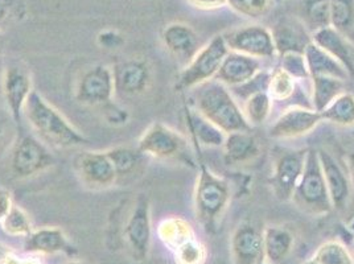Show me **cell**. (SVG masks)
I'll list each match as a JSON object with an SVG mask.
<instances>
[{
	"label": "cell",
	"instance_id": "2",
	"mask_svg": "<svg viewBox=\"0 0 354 264\" xmlns=\"http://www.w3.org/2000/svg\"><path fill=\"white\" fill-rule=\"evenodd\" d=\"M194 109L220 127L225 133L251 131V126L242 113V107L230 88L217 79L193 88Z\"/></svg>",
	"mask_w": 354,
	"mask_h": 264
},
{
	"label": "cell",
	"instance_id": "39",
	"mask_svg": "<svg viewBox=\"0 0 354 264\" xmlns=\"http://www.w3.org/2000/svg\"><path fill=\"white\" fill-rule=\"evenodd\" d=\"M281 68L290 74L296 81L310 79V72L304 55L301 53H286L281 56Z\"/></svg>",
	"mask_w": 354,
	"mask_h": 264
},
{
	"label": "cell",
	"instance_id": "16",
	"mask_svg": "<svg viewBox=\"0 0 354 264\" xmlns=\"http://www.w3.org/2000/svg\"><path fill=\"white\" fill-rule=\"evenodd\" d=\"M320 165L324 173L326 189L333 209L345 210L352 196V181L349 173L342 168L337 159L325 149L317 151Z\"/></svg>",
	"mask_w": 354,
	"mask_h": 264
},
{
	"label": "cell",
	"instance_id": "22",
	"mask_svg": "<svg viewBox=\"0 0 354 264\" xmlns=\"http://www.w3.org/2000/svg\"><path fill=\"white\" fill-rule=\"evenodd\" d=\"M24 249L27 252L35 254H66L73 256L77 254V249L69 243L65 233L59 227H43L39 230H33L24 243Z\"/></svg>",
	"mask_w": 354,
	"mask_h": 264
},
{
	"label": "cell",
	"instance_id": "8",
	"mask_svg": "<svg viewBox=\"0 0 354 264\" xmlns=\"http://www.w3.org/2000/svg\"><path fill=\"white\" fill-rule=\"evenodd\" d=\"M74 171L81 184L90 191L113 188L118 175L106 151H84L74 159Z\"/></svg>",
	"mask_w": 354,
	"mask_h": 264
},
{
	"label": "cell",
	"instance_id": "1",
	"mask_svg": "<svg viewBox=\"0 0 354 264\" xmlns=\"http://www.w3.org/2000/svg\"><path fill=\"white\" fill-rule=\"evenodd\" d=\"M24 117L36 136L48 147H82L88 143V138L36 90L27 100Z\"/></svg>",
	"mask_w": 354,
	"mask_h": 264
},
{
	"label": "cell",
	"instance_id": "25",
	"mask_svg": "<svg viewBox=\"0 0 354 264\" xmlns=\"http://www.w3.org/2000/svg\"><path fill=\"white\" fill-rule=\"evenodd\" d=\"M295 238L292 233L279 225H270L263 230L265 261L271 264L281 263L294 249Z\"/></svg>",
	"mask_w": 354,
	"mask_h": 264
},
{
	"label": "cell",
	"instance_id": "36",
	"mask_svg": "<svg viewBox=\"0 0 354 264\" xmlns=\"http://www.w3.org/2000/svg\"><path fill=\"white\" fill-rule=\"evenodd\" d=\"M174 256L176 264H205L209 252L205 245L198 238H194L175 249Z\"/></svg>",
	"mask_w": 354,
	"mask_h": 264
},
{
	"label": "cell",
	"instance_id": "13",
	"mask_svg": "<svg viewBox=\"0 0 354 264\" xmlns=\"http://www.w3.org/2000/svg\"><path fill=\"white\" fill-rule=\"evenodd\" d=\"M308 149L286 151L274 164L271 187L279 201H291L299 180L303 175Z\"/></svg>",
	"mask_w": 354,
	"mask_h": 264
},
{
	"label": "cell",
	"instance_id": "19",
	"mask_svg": "<svg viewBox=\"0 0 354 264\" xmlns=\"http://www.w3.org/2000/svg\"><path fill=\"white\" fill-rule=\"evenodd\" d=\"M165 49L184 62H189L200 50V39L192 27L184 23H171L162 33Z\"/></svg>",
	"mask_w": 354,
	"mask_h": 264
},
{
	"label": "cell",
	"instance_id": "33",
	"mask_svg": "<svg viewBox=\"0 0 354 264\" xmlns=\"http://www.w3.org/2000/svg\"><path fill=\"white\" fill-rule=\"evenodd\" d=\"M0 227L6 234L10 236L27 238L33 232V226L30 223L28 214L16 204L10 209L4 220L0 222Z\"/></svg>",
	"mask_w": 354,
	"mask_h": 264
},
{
	"label": "cell",
	"instance_id": "38",
	"mask_svg": "<svg viewBox=\"0 0 354 264\" xmlns=\"http://www.w3.org/2000/svg\"><path fill=\"white\" fill-rule=\"evenodd\" d=\"M306 17L307 26L313 32L329 27V0H310L306 7Z\"/></svg>",
	"mask_w": 354,
	"mask_h": 264
},
{
	"label": "cell",
	"instance_id": "45",
	"mask_svg": "<svg viewBox=\"0 0 354 264\" xmlns=\"http://www.w3.org/2000/svg\"><path fill=\"white\" fill-rule=\"evenodd\" d=\"M348 173L354 187V153L348 158Z\"/></svg>",
	"mask_w": 354,
	"mask_h": 264
},
{
	"label": "cell",
	"instance_id": "17",
	"mask_svg": "<svg viewBox=\"0 0 354 264\" xmlns=\"http://www.w3.org/2000/svg\"><path fill=\"white\" fill-rule=\"evenodd\" d=\"M230 246L233 264H258L265 261L263 232L251 222L238 225Z\"/></svg>",
	"mask_w": 354,
	"mask_h": 264
},
{
	"label": "cell",
	"instance_id": "51",
	"mask_svg": "<svg viewBox=\"0 0 354 264\" xmlns=\"http://www.w3.org/2000/svg\"><path fill=\"white\" fill-rule=\"evenodd\" d=\"M353 136H354V130H353Z\"/></svg>",
	"mask_w": 354,
	"mask_h": 264
},
{
	"label": "cell",
	"instance_id": "43",
	"mask_svg": "<svg viewBox=\"0 0 354 264\" xmlns=\"http://www.w3.org/2000/svg\"><path fill=\"white\" fill-rule=\"evenodd\" d=\"M98 43L107 49H113V48H118L119 45L123 43V40L114 32H104L98 36Z\"/></svg>",
	"mask_w": 354,
	"mask_h": 264
},
{
	"label": "cell",
	"instance_id": "37",
	"mask_svg": "<svg viewBox=\"0 0 354 264\" xmlns=\"http://www.w3.org/2000/svg\"><path fill=\"white\" fill-rule=\"evenodd\" d=\"M227 6L238 15L249 19H261L271 10V0H227Z\"/></svg>",
	"mask_w": 354,
	"mask_h": 264
},
{
	"label": "cell",
	"instance_id": "24",
	"mask_svg": "<svg viewBox=\"0 0 354 264\" xmlns=\"http://www.w3.org/2000/svg\"><path fill=\"white\" fill-rule=\"evenodd\" d=\"M185 122L196 143L204 147H223L226 133L209 119L203 117L194 107L185 109Z\"/></svg>",
	"mask_w": 354,
	"mask_h": 264
},
{
	"label": "cell",
	"instance_id": "34",
	"mask_svg": "<svg viewBox=\"0 0 354 264\" xmlns=\"http://www.w3.org/2000/svg\"><path fill=\"white\" fill-rule=\"evenodd\" d=\"M296 91V79L288 73H286L281 68L271 72V78L267 93L272 101L284 102L294 97Z\"/></svg>",
	"mask_w": 354,
	"mask_h": 264
},
{
	"label": "cell",
	"instance_id": "49",
	"mask_svg": "<svg viewBox=\"0 0 354 264\" xmlns=\"http://www.w3.org/2000/svg\"><path fill=\"white\" fill-rule=\"evenodd\" d=\"M258 264H271V263H268V262H266V261H263V262H261V263H258Z\"/></svg>",
	"mask_w": 354,
	"mask_h": 264
},
{
	"label": "cell",
	"instance_id": "44",
	"mask_svg": "<svg viewBox=\"0 0 354 264\" xmlns=\"http://www.w3.org/2000/svg\"><path fill=\"white\" fill-rule=\"evenodd\" d=\"M15 202L12 201V197L10 194V191L0 188V222L4 220V217L8 214L10 209L12 207Z\"/></svg>",
	"mask_w": 354,
	"mask_h": 264
},
{
	"label": "cell",
	"instance_id": "15",
	"mask_svg": "<svg viewBox=\"0 0 354 264\" xmlns=\"http://www.w3.org/2000/svg\"><path fill=\"white\" fill-rule=\"evenodd\" d=\"M322 122V114L312 107L292 106L272 123L268 135L272 139H295L308 135Z\"/></svg>",
	"mask_w": 354,
	"mask_h": 264
},
{
	"label": "cell",
	"instance_id": "20",
	"mask_svg": "<svg viewBox=\"0 0 354 264\" xmlns=\"http://www.w3.org/2000/svg\"><path fill=\"white\" fill-rule=\"evenodd\" d=\"M310 39L313 44L337 59L348 74L354 77V48L344 33L329 26L312 32Z\"/></svg>",
	"mask_w": 354,
	"mask_h": 264
},
{
	"label": "cell",
	"instance_id": "48",
	"mask_svg": "<svg viewBox=\"0 0 354 264\" xmlns=\"http://www.w3.org/2000/svg\"><path fill=\"white\" fill-rule=\"evenodd\" d=\"M65 264H86V263H82V262H69V263H65Z\"/></svg>",
	"mask_w": 354,
	"mask_h": 264
},
{
	"label": "cell",
	"instance_id": "9",
	"mask_svg": "<svg viewBox=\"0 0 354 264\" xmlns=\"http://www.w3.org/2000/svg\"><path fill=\"white\" fill-rule=\"evenodd\" d=\"M229 50L254 59H274L278 56L271 30L263 26L250 24L222 35Z\"/></svg>",
	"mask_w": 354,
	"mask_h": 264
},
{
	"label": "cell",
	"instance_id": "31",
	"mask_svg": "<svg viewBox=\"0 0 354 264\" xmlns=\"http://www.w3.org/2000/svg\"><path fill=\"white\" fill-rule=\"evenodd\" d=\"M109 159L113 162L118 177L129 176L136 171L142 158L138 149L130 147H114L106 149Z\"/></svg>",
	"mask_w": 354,
	"mask_h": 264
},
{
	"label": "cell",
	"instance_id": "7",
	"mask_svg": "<svg viewBox=\"0 0 354 264\" xmlns=\"http://www.w3.org/2000/svg\"><path fill=\"white\" fill-rule=\"evenodd\" d=\"M49 147L35 135H21L11 152V171L17 178L40 175L55 165Z\"/></svg>",
	"mask_w": 354,
	"mask_h": 264
},
{
	"label": "cell",
	"instance_id": "26",
	"mask_svg": "<svg viewBox=\"0 0 354 264\" xmlns=\"http://www.w3.org/2000/svg\"><path fill=\"white\" fill-rule=\"evenodd\" d=\"M304 59L307 62L310 77L326 75V77L337 78L344 82L348 78H351L346 69L339 64L337 59H333L330 55H328L325 50L319 48L317 45L313 44L312 41L304 50Z\"/></svg>",
	"mask_w": 354,
	"mask_h": 264
},
{
	"label": "cell",
	"instance_id": "4",
	"mask_svg": "<svg viewBox=\"0 0 354 264\" xmlns=\"http://www.w3.org/2000/svg\"><path fill=\"white\" fill-rule=\"evenodd\" d=\"M136 149L146 158L177 162L196 168L189 140L162 122H153L140 135Z\"/></svg>",
	"mask_w": 354,
	"mask_h": 264
},
{
	"label": "cell",
	"instance_id": "29",
	"mask_svg": "<svg viewBox=\"0 0 354 264\" xmlns=\"http://www.w3.org/2000/svg\"><path fill=\"white\" fill-rule=\"evenodd\" d=\"M323 120L337 126H354V95L351 93H341L337 98L320 113Z\"/></svg>",
	"mask_w": 354,
	"mask_h": 264
},
{
	"label": "cell",
	"instance_id": "14",
	"mask_svg": "<svg viewBox=\"0 0 354 264\" xmlns=\"http://www.w3.org/2000/svg\"><path fill=\"white\" fill-rule=\"evenodd\" d=\"M115 97L133 98L143 94L151 85L152 72L146 59H130L111 66Z\"/></svg>",
	"mask_w": 354,
	"mask_h": 264
},
{
	"label": "cell",
	"instance_id": "41",
	"mask_svg": "<svg viewBox=\"0 0 354 264\" xmlns=\"http://www.w3.org/2000/svg\"><path fill=\"white\" fill-rule=\"evenodd\" d=\"M101 109L104 110V120L109 124L122 126V124L127 123V120H129V113L124 109L119 107L118 104H115L114 101L104 104V107H101Z\"/></svg>",
	"mask_w": 354,
	"mask_h": 264
},
{
	"label": "cell",
	"instance_id": "12",
	"mask_svg": "<svg viewBox=\"0 0 354 264\" xmlns=\"http://www.w3.org/2000/svg\"><path fill=\"white\" fill-rule=\"evenodd\" d=\"M74 97L77 102L90 107H104L115 98L113 69L107 65H95L80 78Z\"/></svg>",
	"mask_w": 354,
	"mask_h": 264
},
{
	"label": "cell",
	"instance_id": "23",
	"mask_svg": "<svg viewBox=\"0 0 354 264\" xmlns=\"http://www.w3.org/2000/svg\"><path fill=\"white\" fill-rule=\"evenodd\" d=\"M226 160L232 164H249L261 155V146L250 131L226 133L223 143Z\"/></svg>",
	"mask_w": 354,
	"mask_h": 264
},
{
	"label": "cell",
	"instance_id": "11",
	"mask_svg": "<svg viewBox=\"0 0 354 264\" xmlns=\"http://www.w3.org/2000/svg\"><path fill=\"white\" fill-rule=\"evenodd\" d=\"M1 88L11 117L16 126H20L26 103L33 91L30 69L21 62H10L3 72Z\"/></svg>",
	"mask_w": 354,
	"mask_h": 264
},
{
	"label": "cell",
	"instance_id": "5",
	"mask_svg": "<svg viewBox=\"0 0 354 264\" xmlns=\"http://www.w3.org/2000/svg\"><path fill=\"white\" fill-rule=\"evenodd\" d=\"M296 207L310 216H325L333 209L325 184L317 151L308 149L303 175L299 180L292 200Z\"/></svg>",
	"mask_w": 354,
	"mask_h": 264
},
{
	"label": "cell",
	"instance_id": "35",
	"mask_svg": "<svg viewBox=\"0 0 354 264\" xmlns=\"http://www.w3.org/2000/svg\"><path fill=\"white\" fill-rule=\"evenodd\" d=\"M319 264H354L353 258L339 241H328L323 243L312 256Z\"/></svg>",
	"mask_w": 354,
	"mask_h": 264
},
{
	"label": "cell",
	"instance_id": "30",
	"mask_svg": "<svg viewBox=\"0 0 354 264\" xmlns=\"http://www.w3.org/2000/svg\"><path fill=\"white\" fill-rule=\"evenodd\" d=\"M272 100L267 91L255 93L242 102V113L248 123L252 126H261L271 115Z\"/></svg>",
	"mask_w": 354,
	"mask_h": 264
},
{
	"label": "cell",
	"instance_id": "50",
	"mask_svg": "<svg viewBox=\"0 0 354 264\" xmlns=\"http://www.w3.org/2000/svg\"><path fill=\"white\" fill-rule=\"evenodd\" d=\"M277 3H281V1H284V0H275Z\"/></svg>",
	"mask_w": 354,
	"mask_h": 264
},
{
	"label": "cell",
	"instance_id": "40",
	"mask_svg": "<svg viewBox=\"0 0 354 264\" xmlns=\"http://www.w3.org/2000/svg\"><path fill=\"white\" fill-rule=\"evenodd\" d=\"M26 15V7L21 0H0V30L8 28Z\"/></svg>",
	"mask_w": 354,
	"mask_h": 264
},
{
	"label": "cell",
	"instance_id": "6",
	"mask_svg": "<svg viewBox=\"0 0 354 264\" xmlns=\"http://www.w3.org/2000/svg\"><path fill=\"white\" fill-rule=\"evenodd\" d=\"M229 53V48L222 35L213 37L207 45L201 46L177 78L176 88L193 90L214 79L222 62Z\"/></svg>",
	"mask_w": 354,
	"mask_h": 264
},
{
	"label": "cell",
	"instance_id": "3",
	"mask_svg": "<svg viewBox=\"0 0 354 264\" xmlns=\"http://www.w3.org/2000/svg\"><path fill=\"white\" fill-rule=\"evenodd\" d=\"M232 200L229 182L201 165L193 193L194 213L207 234H216Z\"/></svg>",
	"mask_w": 354,
	"mask_h": 264
},
{
	"label": "cell",
	"instance_id": "32",
	"mask_svg": "<svg viewBox=\"0 0 354 264\" xmlns=\"http://www.w3.org/2000/svg\"><path fill=\"white\" fill-rule=\"evenodd\" d=\"M329 21L330 27L346 33L354 26L353 0H329Z\"/></svg>",
	"mask_w": 354,
	"mask_h": 264
},
{
	"label": "cell",
	"instance_id": "42",
	"mask_svg": "<svg viewBox=\"0 0 354 264\" xmlns=\"http://www.w3.org/2000/svg\"><path fill=\"white\" fill-rule=\"evenodd\" d=\"M191 7L201 11H216L227 6V0H185Z\"/></svg>",
	"mask_w": 354,
	"mask_h": 264
},
{
	"label": "cell",
	"instance_id": "21",
	"mask_svg": "<svg viewBox=\"0 0 354 264\" xmlns=\"http://www.w3.org/2000/svg\"><path fill=\"white\" fill-rule=\"evenodd\" d=\"M271 33L278 56L286 53L304 55L306 48L312 41L304 24L295 20H281L271 30Z\"/></svg>",
	"mask_w": 354,
	"mask_h": 264
},
{
	"label": "cell",
	"instance_id": "28",
	"mask_svg": "<svg viewBox=\"0 0 354 264\" xmlns=\"http://www.w3.org/2000/svg\"><path fill=\"white\" fill-rule=\"evenodd\" d=\"M312 82V109L322 113L325 107L344 93V81L326 77L315 75L310 77Z\"/></svg>",
	"mask_w": 354,
	"mask_h": 264
},
{
	"label": "cell",
	"instance_id": "10",
	"mask_svg": "<svg viewBox=\"0 0 354 264\" xmlns=\"http://www.w3.org/2000/svg\"><path fill=\"white\" fill-rule=\"evenodd\" d=\"M124 241L131 251L135 261L143 262L147 259L152 220H151V204L146 194H139L133 202V210L124 223Z\"/></svg>",
	"mask_w": 354,
	"mask_h": 264
},
{
	"label": "cell",
	"instance_id": "46",
	"mask_svg": "<svg viewBox=\"0 0 354 264\" xmlns=\"http://www.w3.org/2000/svg\"><path fill=\"white\" fill-rule=\"evenodd\" d=\"M3 135H4V122L0 119V140H1Z\"/></svg>",
	"mask_w": 354,
	"mask_h": 264
},
{
	"label": "cell",
	"instance_id": "47",
	"mask_svg": "<svg viewBox=\"0 0 354 264\" xmlns=\"http://www.w3.org/2000/svg\"><path fill=\"white\" fill-rule=\"evenodd\" d=\"M303 264H319V263H317V262H316V261H315V259H313V258H310V261H307V262H306V263H303Z\"/></svg>",
	"mask_w": 354,
	"mask_h": 264
},
{
	"label": "cell",
	"instance_id": "18",
	"mask_svg": "<svg viewBox=\"0 0 354 264\" xmlns=\"http://www.w3.org/2000/svg\"><path fill=\"white\" fill-rule=\"evenodd\" d=\"M262 70V59L229 50L214 79L229 88H236L250 81Z\"/></svg>",
	"mask_w": 354,
	"mask_h": 264
},
{
	"label": "cell",
	"instance_id": "27",
	"mask_svg": "<svg viewBox=\"0 0 354 264\" xmlns=\"http://www.w3.org/2000/svg\"><path fill=\"white\" fill-rule=\"evenodd\" d=\"M158 236L162 245L172 252L197 238L192 225L181 217H168L162 220L158 226Z\"/></svg>",
	"mask_w": 354,
	"mask_h": 264
}]
</instances>
